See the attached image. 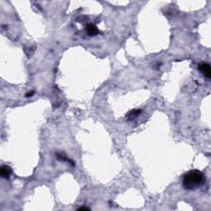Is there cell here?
<instances>
[{
    "label": "cell",
    "mask_w": 211,
    "mask_h": 211,
    "mask_svg": "<svg viewBox=\"0 0 211 211\" xmlns=\"http://www.w3.org/2000/svg\"><path fill=\"white\" fill-rule=\"evenodd\" d=\"M205 178V177L201 171L198 170H192L188 171L185 175L182 181V185L186 190H194L203 183Z\"/></svg>",
    "instance_id": "cell-1"
},
{
    "label": "cell",
    "mask_w": 211,
    "mask_h": 211,
    "mask_svg": "<svg viewBox=\"0 0 211 211\" xmlns=\"http://www.w3.org/2000/svg\"><path fill=\"white\" fill-rule=\"evenodd\" d=\"M199 69L200 71L203 74L205 77H206L207 79H210L211 78V69L210 65L207 63H202L199 65Z\"/></svg>",
    "instance_id": "cell-2"
},
{
    "label": "cell",
    "mask_w": 211,
    "mask_h": 211,
    "mask_svg": "<svg viewBox=\"0 0 211 211\" xmlns=\"http://www.w3.org/2000/svg\"><path fill=\"white\" fill-rule=\"evenodd\" d=\"M86 32H87V34L90 36H94L99 33L98 27L92 23L87 24V26H86Z\"/></svg>",
    "instance_id": "cell-3"
},
{
    "label": "cell",
    "mask_w": 211,
    "mask_h": 211,
    "mask_svg": "<svg viewBox=\"0 0 211 211\" xmlns=\"http://www.w3.org/2000/svg\"><path fill=\"white\" fill-rule=\"evenodd\" d=\"M11 173H12V170L9 167L6 166H3L0 169V174H1V177L5 178V179H8V177H10Z\"/></svg>",
    "instance_id": "cell-4"
},
{
    "label": "cell",
    "mask_w": 211,
    "mask_h": 211,
    "mask_svg": "<svg viewBox=\"0 0 211 211\" xmlns=\"http://www.w3.org/2000/svg\"><path fill=\"white\" fill-rule=\"evenodd\" d=\"M140 110H134V111H132L129 112L128 117H129V120H132V119H134L135 116H137L138 115H140Z\"/></svg>",
    "instance_id": "cell-5"
},
{
    "label": "cell",
    "mask_w": 211,
    "mask_h": 211,
    "mask_svg": "<svg viewBox=\"0 0 211 211\" xmlns=\"http://www.w3.org/2000/svg\"><path fill=\"white\" fill-rule=\"evenodd\" d=\"M82 209H83V210H86V209H89L87 208V207H80V208L78 209V210H82Z\"/></svg>",
    "instance_id": "cell-6"
},
{
    "label": "cell",
    "mask_w": 211,
    "mask_h": 211,
    "mask_svg": "<svg viewBox=\"0 0 211 211\" xmlns=\"http://www.w3.org/2000/svg\"><path fill=\"white\" fill-rule=\"evenodd\" d=\"M34 94V92H29V93H27L26 94V97H30V96H32V95H33Z\"/></svg>",
    "instance_id": "cell-7"
}]
</instances>
